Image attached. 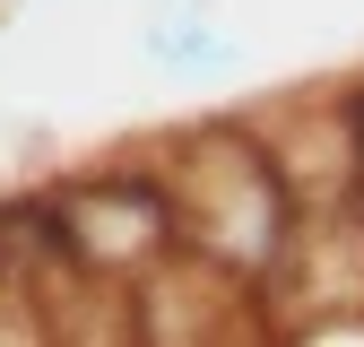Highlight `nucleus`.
<instances>
[{"label":"nucleus","mask_w":364,"mask_h":347,"mask_svg":"<svg viewBox=\"0 0 364 347\" xmlns=\"http://www.w3.org/2000/svg\"><path fill=\"white\" fill-rule=\"evenodd\" d=\"M173 200V235L182 252H200L217 278H269L287 269V243L304 226L295 174L278 165V148H260L235 122H200L173 139V165L156 174Z\"/></svg>","instance_id":"f257e3e1"},{"label":"nucleus","mask_w":364,"mask_h":347,"mask_svg":"<svg viewBox=\"0 0 364 347\" xmlns=\"http://www.w3.org/2000/svg\"><path fill=\"white\" fill-rule=\"evenodd\" d=\"M139 53L165 78H235L243 70V43L225 35V18H208V9H148Z\"/></svg>","instance_id":"f03ea898"}]
</instances>
